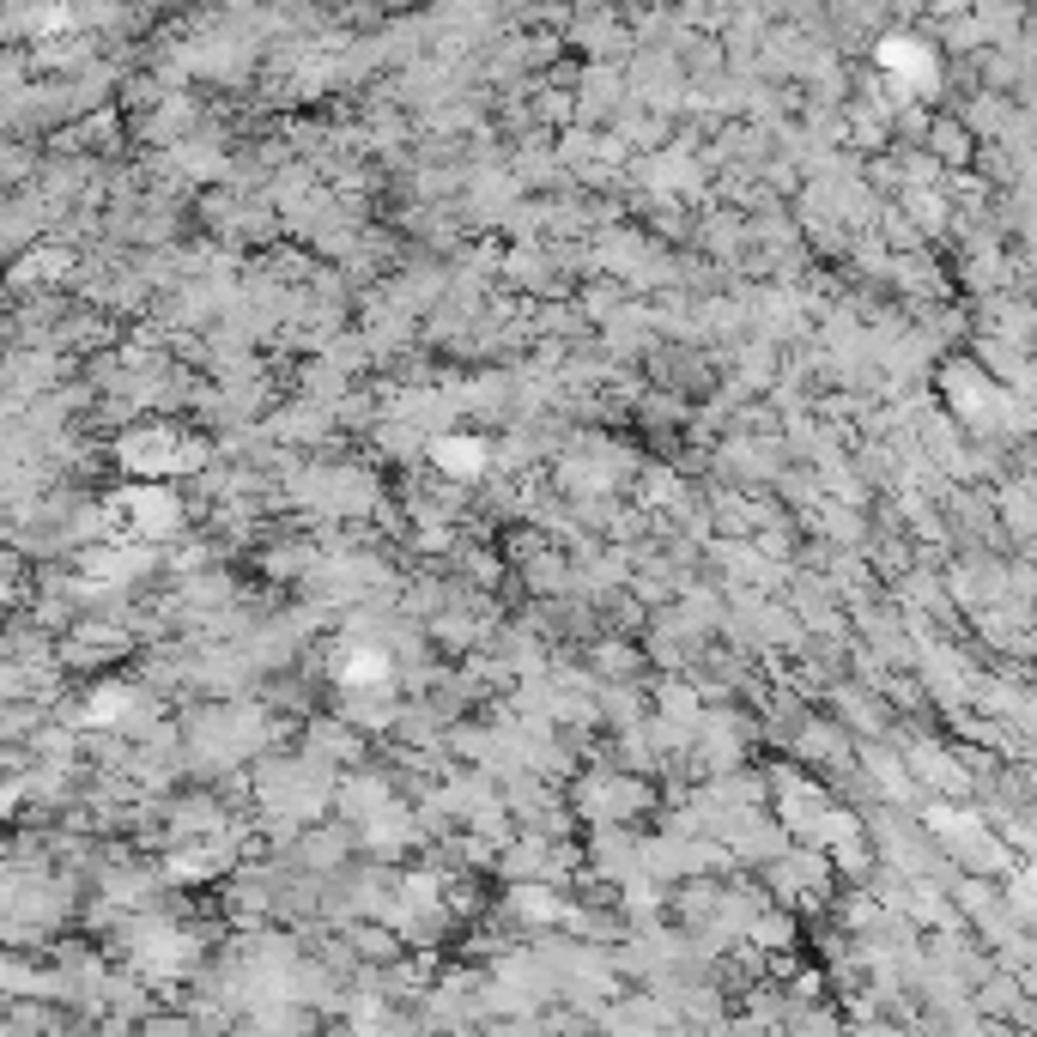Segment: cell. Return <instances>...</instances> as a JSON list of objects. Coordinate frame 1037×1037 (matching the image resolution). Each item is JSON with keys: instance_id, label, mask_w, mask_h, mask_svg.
Listing matches in <instances>:
<instances>
[{"instance_id": "6da1fadb", "label": "cell", "mask_w": 1037, "mask_h": 1037, "mask_svg": "<svg viewBox=\"0 0 1037 1037\" xmlns=\"http://www.w3.org/2000/svg\"><path fill=\"white\" fill-rule=\"evenodd\" d=\"M437 467L443 474H455V480H474L480 467H486V443L480 437H437Z\"/></svg>"}, {"instance_id": "7a4b0ae2", "label": "cell", "mask_w": 1037, "mask_h": 1037, "mask_svg": "<svg viewBox=\"0 0 1037 1037\" xmlns=\"http://www.w3.org/2000/svg\"><path fill=\"white\" fill-rule=\"evenodd\" d=\"M340 674H346V680H376V674H383V662H376V655H352Z\"/></svg>"}]
</instances>
